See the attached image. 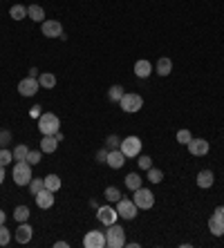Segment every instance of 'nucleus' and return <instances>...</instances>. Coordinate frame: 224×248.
I'll list each match as a JSON object with an SVG mask.
<instances>
[{
    "instance_id": "7",
    "label": "nucleus",
    "mask_w": 224,
    "mask_h": 248,
    "mask_svg": "<svg viewBox=\"0 0 224 248\" xmlns=\"http://www.w3.org/2000/svg\"><path fill=\"white\" fill-rule=\"evenodd\" d=\"M137 210L139 208L135 206L132 199H119V202H117V213H119V217H123V219H128V221H132L137 217Z\"/></svg>"
},
{
    "instance_id": "44",
    "label": "nucleus",
    "mask_w": 224,
    "mask_h": 248,
    "mask_svg": "<svg viewBox=\"0 0 224 248\" xmlns=\"http://www.w3.org/2000/svg\"><path fill=\"white\" fill-rule=\"evenodd\" d=\"M222 213H224V206H222Z\"/></svg>"
},
{
    "instance_id": "33",
    "label": "nucleus",
    "mask_w": 224,
    "mask_h": 248,
    "mask_svg": "<svg viewBox=\"0 0 224 248\" xmlns=\"http://www.w3.org/2000/svg\"><path fill=\"white\" fill-rule=\"evenodd\" d=\"M119 145H121V139L117 137V134H110V137L105 139V148H108V150H117Z\"/></svg>"
},
{
    "instance_id": "5",
    "label": "nucleus",
    "mask_w": 224,
    "mask_h": 248,
    "mask_svg": "<svg viewBox=\"0 0 224 248\" xmlns=\"http://www.w3.org/2000/svg\"><path fill=\"white\" fill-rule=\"evenodd\" d=\"M121 110L128 112V114H135V112H139L141 108H144V98L139 96V94H123V98L119 101Z\"/></svg>"
},
{
    "instance_id": "24",
    "label": "nucleus",
    "mask_w": 224,
    "mask_h": 248,
    "mask_svg": "<svg viewBox=\"0 0 224 248\" xmlns=\"http://www.w3.org/2000/svg\"><path fill=\"white\" fill-rule=\"evenodd\" d=\"M43 184H45L47 190H52V192H58V188H61V179H58V174H47L45 179H43Z\"/></svg>"
},
{
    "instance_id": "11",
    "label": "nucleus",
    "mask_w": 224,
    "mask_h": 248,
    "mask_svg": "<svg viewBox=\"0 0 224 248\" xmlns=\"http://www.w3.org/2000/svg\"><path fill=\"white\" fill-rule=\"evenodd\" d=\"M83 246L86 248H105V232L101 231H90L83 237Z\"/></svg>"
},
{
    "instance_id": "20",
    "label": "nucleus",
    "mask_w": 224,
    "mask_h": 248,
    "mask_svg": "<svg viewBox=\"0 0 224 248\" xmlns=\"http://www.w3.org/2000/svg\"><path fill=\"white\" fill-rule=\"evenodd\" d=\"M27 16L34 20V23H43V18H45V9L40 5H29L27 7Z\"/></svg>"
},
{
    "instance_id": "31",
    "label": "nucleus",
    "mask_w": 224,
    "mask_h": 248,
    "mask_svg": "<svg viewBox=\"0 0 224 248\" xmlns=\"http://www.w3.org/2000/svg\"><path fill=\"white\" fill-rule=\"evenodd\" d=\"M9 242H12V232L7 231L5 224H0V246H7Z\"/></svg>"
},
{
    "instance_id": "35",
    "label": "nucleus",
    "mask_w": 224,
    "mask_h": 248,
    "mask_svg": "<svg viewBox=\"0 0 224 248\" xmlns=\"http://www.w3.org/2000/svg\"><path fill=\"white\" fill-rule=\"evenodd\" d=\"M40 155H43V150H29V155H27V163H29V166L40 163Z\"/></svg>"
},
{
    "instance_id": "42",
    "label": "nucleus",
    "mask_w": 224,
    "mask_h": 248,
    "mask_svg": "<svg viewBox=\"0 0 224 248\" xmlns=\"http://www.w3.org/2000/svg\"><path fill=\"white\" fill-rule=\"evenodd\" d=\"M56 248H69L68 242H56Z\"/></svg>"
},
{
    "instance_id": "43",
    "label": "nucleus",
    "mask_w": 224,
    "mask_h": 248,
    "mask_svg": "<svg viewBox=\"0 0 224 248\" xmlns=\"http://www.w3.org/2000/svg\"><path fill=\"white\" fill-rule=\"evenodd\" d=\"M5 217H7L5 210H0V224H5Z\"/></svg>"
},
{
    "instance_id": "6",
    "label": "nucleus",
    "mask_w": 224,
    "mask_h": 248,
    "mask_svg": "<svg viewBox=\"0 0 224 248\" xmlns=\"http://www.w3.org/2000/svg\"><path fill=\"white\" fill-rule=\"evenodd\" d=\"M119 150L126 155V159L139 156V152H141V139H139V137H126V139H121Z\"/></svg>"
},
{
    "instance_id": "22",
    "label": "nucleus",
    "mask_w": 224,
    "mask_h": 248,
    "mask_svg": "<svg viewBox=\"0 0 224 248\" xmlns=\"http://www.w3.org/2000/svg\"><path fill=\"white\" fill-rule=\"evenodd\" d=\"M171 72H172V61L171 58H159V61H157V74L168 76Z\"/></svg>"
},
{
    "instance_id": "34",
    "label": "nucleus",
    "mask_w": 224,
    "mask_h": 248,
    "mask_svg": "<svg viewBox=\"0 0 224 248\" xmlns=\"http://www.w3.org/2000/svg\"><path fill=\"white\" fill-rule=\"evenodd\" d=\"M12 161H14V152L2 148V150H0V166H7V163H12Z\"/></svg>"
},
{
    "instance_id": "17",
    "label": "nucleus",
    "mask_w": 224,
    "mask_h": 248,
    "mask_svg": "<svg viewBox=\"0 0 224 248\" xmlns=\"http://www.w3.org/2000/svg\"><path fill=\"white\" fill-rule=\"evenodd\" d=\"M56 148H58L56 134H47V137L40 139V150H43V155H52V152H56Z\"/></svg>"
},
{
    "instance_id": "37",
    "label": "nucleus",
    "mask_w": 224,
    "mask_h": 248,
    "mask_svg": "<svg viewBox=\"0 0 224 248\" xmlns=\"http://www.w3.org/2000/svg\"><path fill=\"white\" fill-rule=\"evenodd\" d=\"M139 168H141V170H148V168H153V159H150V156H139Z\"/></svg>"
},
{
    "instance_id": "19",
    "label": "nucleus",
    "mask_w": 224,
    "mask_h": 248,
    "mask_svg": "<svg viewBox=\"0 0 224 248\" xmlns=\"http://www.w3.org/2000/svg\"><path fill=\"white\" fill-rule=\"evenodd\" d=\"M213 181H215V174H213L211 170H200V172H197V186H200V188H211Z\"/></svg>"
},
{
    "instance_id": "12",
    "label": "nucleus",
    "mask_w": 224,
    "mask_h": 248,
    "mask_svg": "<svg viewBox=\"0 0 224 248\" xmlns=\"http://www.w3.org/2000/svg\"><path fill=\"white\" fill-rule=\"evenodd\" d=\"M117 217H119V213H117V208H112V206H101L99 208V213H97V219L103 226L117 224Z\"/></svg>"
},
{
    "instance_id": "21",
    "label": "nucleus",
    "mask_w": 224,
    "mask_h": 248,
    "mask_svg": "<svg viewBox=\"0 0 224 248\" xmlns=\"http://www.w3.org/2000/svg\"><path fill=\"white\" fill-rule=\"evenodd\" d=\"M38 83H40V87H45V90H52V87L56 85V76H54L52 72H43V74L38 76Z\"/></svg>"
},
{
    "instance_id": "18",
    "label": "nucleus",
    "mask_w": 224,
    "mask_h": 248,
    "mask_svg": "<svg viewBox=\"0 0 224 248\" xmlns=\"http://www.w3.org/2000/svg\"><path fill=\"white\" fill-rule=\"evenodd\" d=\"M135 74H137L139 78H148V76L153 74V65H150L148 61H144V58H141V61H137V63H135Z\"/></svg>"
},
{
    "instance_id": "15",
    "label": "nucleus",
    "mask_w": 224,
    "mask_h": 248,
    "mask_svg": "<svg viewBox=\"0 0 224 248\" xmlns=\"http://www.w3.org/2000/svg\"><path fill=\"white\" fill-rule=\"evenodd\" d=\"M105 163H108L110 168H115V170H119V168H123V163H126V155L117 148V150H110L108 152V159H105Z\"/></svg>"
},
{
    "instance_id": "16",
    "label": "nucleus",
    "mask_w": 224,
    "mask_h": 248,
    "mask_svg": "<svg viewBox=\"0 0 224 248\" xmlns=\"http://www.w3.org/2000/svg\"><path fill=\"white\" fill-rule=\"evenodd\" d=\"M32 235H34V231H32V226L27 224V221H23V224H18V228H16V242L18 244H27L29 239H32Z\"/></svg>"
},
{
    "instance_id": "30",
    "label": "nucleus",
    "mask_w": 224,
    "mask_h": 248,
    "mask_svg": "<svg viewBox=\"0 0 224 248\" xmlns=\"http://www.w3.org/2000/svg\"><path fill=\"white\" fill-rule=\"evenodd\" d=\"M105 199L108 202H119L121 199V192H119V188H115V186H110V188H105Z\"/></svg>"
},
{
    "instance_id": "3",
    "label": "nucleus",
    "mask_w": 224,
    "mask_h": 248,
    "mask_svg": "<svg viewBox=\"0 0 224 248\" xmlns=\"http://www.w3.org/2000/svg\"><path fill=\"white\" fill-rule=\"evenodd\" d=\"M12 177L18 186H29V181H32V166L27 161H16Z\"/></svg>"
},
{
    "instance_id": "32",
    "label": "nucleus",
    "mask_w": 224,
    "mask_h": 248,
    "mask_svg": "<svg viewBox=\"0 0 224 248\" xmlns=\"http://www.w3.org/2000/svg\"><path fill=\"white\" fill-rule=\"evenodd\" d=\"M43 188H45L43 179H34V177H32V181H29V192H32V195H38Z\"/></svg>"
},
{
    "instance_id": "28",
    "label": "nucleus",
    "mask_w": 224,
    "mask_h": 248,
    "mask_svg": "<svg viewBox=\"0 0 224 248\" xmlns=\"http://www.w3.org/2000/svg\"><path fill=\"white\" fill-rule=\"evenodd\" d=\"M14 219H16L18 224L27 221V219H29V208H27V206H18L16 210H14Z\"/></svg>"
},
{
    "instance_id": "41",
    "label": "nucleus",
    "mask_w": 224,
    "mask_h": 248,
    "mask_svg": "<svg viewBox=\"0 0 224 248\" xmlns=\"http://www.w3.org/2000/svg\"><path fill=\"white\" fill-rule=\"evenodd\" d=\"M5 181V166H0V184Z\"/></svg>"
},
{
    "instance_id": "36",
    "label": "nucleus",
    "mask_w": 224,
    "mask_h": 248,
    "mask_svg": "<svg viewBox=\"0 0 224 248\" xmlns=\"http://www.w3.org/2000/svg\"><path fill=\"white\" fill-rule=\"evenodd\" d=\"M190 139H193V134H190L189 130H179V132H177V141H179L182 145H189Z\"/></svg>"
},
{
    "instance_id": "26",
    "label": "nucleus",
    "mask_w": 224,
    "mask_h": 248,
    "mask_svg": "<svg viewBox=\"0 0 224 248\" xmlns=\"http://www.w3.org/2000/svg\"><path fill=\"white\" fill-rule=\"evenodd\" d=\"M123 94H126V92H123V87H121V85H112L108 90V98L112 101V103H119L121 98H123Z\"/></svg>"
},
{
    "instance_id": "38",
    "label": "nucleus",
    "mask_w": 224,
    "mask_h": 248,
    "mask_svg": "<svg viewBox=\"0 0 224 248\" xmlns=\"http://www.w3.org/2000/svg\"><path fill=\"white\" fill-rule=\"evenodd\" d=\"M9 141H12V132H9V130H2V132H0V148H5Z\"/></svg>"
},
{
    "instance_id": "25",
    "label": "nucleus",
    "mask_w": 224,
    "mask_h": 248,
    "mask_svg": "<svg viewBox=\"0 0 224 248\" xmlns=\"http://www.w3.org/2000/svg\"><path fill=\"white\" fill-rule=\"evenodd\" d=\"M9 16H12L14 20H23V18H27V7L25 5H14L12 9H9Z\"/></svg>"
},
{
    "instance_id": "2",
    "label": "nucleus",
    "mask_w": 224,
    "mask_h": 248,
    "mask_svg": "<svg viewBox=\"0 0 224 248\" xmlns=\"http://www.w3.org/2000/svg\"><path fill=\"white\" fill-rule=\"evenodd\" d=\"M105 246H108V248L126 246V231H123L119 224L108 226V231H105Z\"/></svg>"
},
{
    "instance_id": "13",
    "label": "nucleus",
    "mask_w": 224,
    "mask_h": 248,
    "mask_svg": "<svg viewBox=\"0 0 224 248\" xmlns=\"http://www.w3.org/2000/svg\"><path fill=\"white\" fill-rule=\"evenodd\" d=\"M186 148H189V152L193 156H204L211 150V145H208L207 139H190V143L186 145Z\"/></svg>"
},
{
    "instance_id": "9",
    "label": "nucleus",
    "mask_w": 224,
    "mask_h": 248,
    "mask_svg": "<svg viewBox=\"0 0 224 248\" xmlns=\"http://www.w3.org/2000/svg\"><path fill=\"white\" fill-rule=\"evenodd\" d=\"M40 29H43V36H47V38H65L63 25L58 23V20H43Z\"/></svg>"
},
{
    "instance_id": "23",
    "label": "nucleus",
    "mask_w": 224,
    "mask_h": 248,
    "mask_svg": "<svg viewBox=\"0 0 224 248\" xmlns=\"http://www.w3.org/2000/svg\"><path fill=\"white\" fill-rule=\"evenodd\" d=\"M126 188L128 190H137V188H141V177H139L137 172H130V174H126Z\"/></svg>"
},
{
    "instance_id": "40",
    "label": "nucleus",
    "mask_w": 224,
    "mask_h": 248,
    "mask_svg": "<svg viewBox=\"0 0 224 248\" xmlns=\"http://www.w3.org/2000/svg\"><path fill=\"white\" fill-rule=\"evenodd\" d=\"M29 76H34V78H38V69L32 67V69H29Z\"/></svg>"
},
{
    "instance_id": "14",
    "label": "nucleus",
    "mask_w": 224,
    "mask_h": 248,
    "mask_svg": "<svg viewBox=\"0 0 224 248\" xmlns=\"http://www.w3.org/2000/svg\"><path fill=\"white\" fill-rule=\"evenodd\" d=\"M34 199H36V206L43 208V210H50L54 206V192L47 190V188H43L38 195H34Z\"/></svg>"
},
{
    "instance_id": "1",
    "label": "nucleus",
    "mask_w": 224,
    "mask_h": 248,
    "mask_svg": "<svg viewBox=\"0 0 224 248\" xmlns=\"http://www.w3.org/2000/svg\"><path fill=\"white\" fill-rule=\"evenodd\" d=\"M58 127H61V121H58V116L54 112H45V114L38 116V130L43 137L47 134H58Z\"/></svg>"
},
{
    "instance_id": "27",
    "label": "nucleus",
    "mask_w": 224,
    "mask_h": 248,
    "mask_svg": "<svg viewBox=\"0 0 224 248\" xmlns=\"http://www.w3.org/2000/svg\"><path fill=\"white\" fill-rule=\"evenodd\" d=\"M27 155H29V148L25 143L14 148V161H27Z\"/></svg>"
},
{
    "instance_id": "29",
    "label": "nucleus",
    "mask_w": 224,
    "mask_h": 248,
    "mask_svg": "<svg viewBox=\"0 0 224 248\" xmlns=\"http://www.w3.org/2000/svg\"><path fill=\"white\" fill-rule=\"evenodd\" d=\"M164 179V172H161L159 168H148V181L150 184H161Z\"/></svg>"
},
{
    "instance_id": "8",
    "label": "nucleus",
    "mask_w": 224,
    "mask_h": 248,
    "mask_svg": "<svg viewBox=\"0 0 224 248\" xmlns=\"http://www.w3.org/2000/svg\"><path fill=\"white\" fill-rule=\"evenodd\" d=\"M208 231H211V235H215V237L224 235V213H222V208H215V213L211 215V219H208Z\"/></svg>"
},
{
    "instance_id": "10",
    "label": "nucleus",
    "mask_w": 224,
    "mask_h": 248,
    "mask_svg": "<svg viewBox=\"0 0 224 248\" xmlns=\"http://www.w3.org/2000/svg\"><path fill=\"white\" fill-rule=\"evenodd\" d=\"M38 90H40V83H38V78H34V76H27V78H23V81L18 83L20 96H34Z\"/></svg>"
},
{
    "instance_id": "4",
    "label": "nucleus",
    "mask_w": 224,
    "mask_h": 248,
    "mask_svg": "<svg viewBox=\"0 0 224 248\" xmlns=\"http://www.w3.org/2000/svg\"><path fill=\"white\" fill-rule=\"evenodd\" d=\"M132 202H135V206L141 208V210H148V208L155 206V195L148 190V188H137L135 190V197H132Z\"/></svg>"
},
{
    "instance_id": "39",
    "label": "nucleus",
    "mask_w": 224,
    "mask_h": 248,
    "mask_svg": "<svg viewBox=\"0 0 224 248\" xmlns=\"http://www.w3.org/2000/svg\"><path fill=\"white\" fill-rule=\"evenodd\" d=\"M108 148H105V150H99L97 152V163H105V159H108Z\"/></svg>"
}]
</instances>
